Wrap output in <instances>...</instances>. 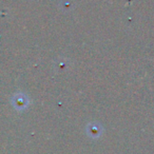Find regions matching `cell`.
Listing matches in <instances>:
<instances>
[]
</instances>
